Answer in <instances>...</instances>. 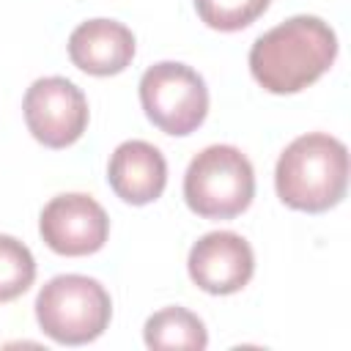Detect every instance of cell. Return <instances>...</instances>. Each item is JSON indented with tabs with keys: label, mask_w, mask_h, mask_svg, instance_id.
<instances>
[{
	"label": "cell",
	"mask_w": 351,
	"mask_h": 351,
	"mask_svg": "<svg viewBox=\"0 0 351 351\" xmlns=\"http://www.w3.org/2000/svg\"><path fill=\"white\" fill-rule=\"evenodd\" d=\"M337 58L335 30L313 14H296L255 38L250 71L255 82L277 96L313 85Z\"/></svg>",
	"instance_id": "obj_1"
},
{
	"label": "cell",
	"mask_w": 351,
	"mask_h": 351,
	"mask_svg": "<svg viewBox=\"0 0 351 351\" xmlns=\"http://www.w3.org/2000/svg\"><path fill=\"white\" fill-rule=\"evenodd\" d=\"M277 197L307 214L335 208L348 189V148L324 132L296 137L274 167Z\"/></svg>",
	"instance_id": "obj_2"
},
{
	"label": "cell",
	"mask_w": 351,
	"mask_h": 351,
	"mask_svg": "<svg viewBox=\"0 0 351 351\" xmlns=\"http://www.w3.org/2000/svg\"><path fill=\"white\" fill-rule=\"evenodd\" d=\"M112 318L107 288L85 274H58L36 296V321L60 346H85L104 335Z\"/></svg>",
	"instance_id": "obj_3"
},
{
	"label": "cell",
	"mask_w": 351,
	"mask_h": 351,
	"mask_svg": "<svg viewBox=\"0 0 351 351\" xmlns=\"http://www.w3.org/2000/svg\"><path fill=\"white\" fill-rule=\"evenodd\" d=\"M255 197V170L236 145H208L184 173V200L206 219H233Z\"/></svg>",
	"instance_id": "obj_4"
},
{
	"label": "cell",
	"mask_w": 351,
	"mask_h": 351,
	"mask_svg": "<svg viewBox=\"0 0 351 351\" xmlns=\"http://www.w3.org/2000/svg\"><path fill=\"white\" fill-rule=\"evenodd\" d=\"M140 104L156 129L173 137H186L208 115V88L192 66L162 60L143 71Z\"/></svg>",
	"instance_id": "obj_5"
},
{
	"label": "cell",
	"mask_w": 351,
	"mask_h": 351,
	"mask_svg": "<svg viewBox=\"0 0 351 351\" xmlns=\"http://www.w3.org/2000/svg\"><path fill=\"white\" fill-rule=\"evenodd\" d=\"M27 132L47 148L77 143L88 126V99L66 77L36 80L22 101Z\"/></svg>",
	"instance_id": "obj_6"
},
{
	"label": "cell",
	"mask_w": 351,
	"mask_h": 351,
	"mask_svg": "<svg viewBox=\"0 0 351 351\" xmlns=\"http://www.w3.org/2000/svg\"><path fill=\"white\" fill-rule=\"evenodd\" d=\"M38 233L52 252L82 258L104 247L110 236V217L90 195L66 192L41 208Z\"/></svg>",
	"instance_id": "obj_7"
},
{
	"label": "cell",
	"mask_w": 351,
	"mask_h": 351,
	"mask_svg": "<svg viewBox=\"0 0 351 351\" xmlns=\"http://www.w3.org/2000/svg\"><path fill=\"white\" fill-rule=\"evenodd\" d=\"M186 271L200 291L228 296L252 280L255 255L244 236L233 230H211L192 244Z\"/></svg>",
	"instance_id": "obj_8"
},
{
	"label": "cell",
	"mask_w": 351,
	"mask_h": 351,
	"mask_svg": "<svg viewBox=\"0 0 351 351\" xmlns=\"http://www.w3.org/2000/svg\"><path fill=\"white\" fill-rule=\"evenodd\" d=\"M69 58L93 77L121 74L134 58V33L118 19L80 22L69 36Z\"/></svg>",
	"instance_id": "obj_9"
},
{
	"label": "cell",
	"mask_w": 351,
	"mask_h": 351,
	"mask_svg": "<svg viewBox=\"0 0 351 351\" xmlns=\"http://www.w3.org/2000/svg\"><path fill=\"white\" fill-rule=\"evenodd\" d=\"M107 181L123 203L145 206L165 192L167 162L156 145L145 140H126L110 156Z\"/></svg>",
	"instance_id": "obj_10"
},
{
	"label": "cell",
	"mask_w": 351,
	"mask_h": 351,
	"mask_svg": "<svg viewBox=\"0 0 351 351\" xmlns=\"http://www.w3.org/2000/svg\"><path fill=\"white\" fill-rule=\"evenodd\" d=\"M143 340L148 348H156V351H165V348L203 351L208 346V332H206V324L192 310L162 307L145 321Z\"/></svg>",
	"instance_id": "obj_11"
},
{
	"label": "cell",
	"mask_w": 351,
	"mask_h": 351,
	"mask_svg": "<svg viewBox=\"0 0 351 351\" xmlns=\"http://www.w3.org/2000/svg\"><path fill=\"white\" fill-rule=\"evenodd\" d=\"M36 280L33 252L14 236L0 233V302H14Z\"/></svg>",
	"instance_id": "obj_12"
},
{
	"label": "cell",
	"mask_w": 351,
	"mask_h": 351,
	"mask_svg": "<svg viewBox=\"0 0 351 351\" xmlns=\"http://www.w3.org/2000/svg\"><path fill=\"white\" fill-rule=\"evenodd\" d=\"M269 3L271 0H195V11L208 27L233 33L252 25L269 8Z\"/></svg>",
	"instance_id": "obj_13"
}]
</instances>
